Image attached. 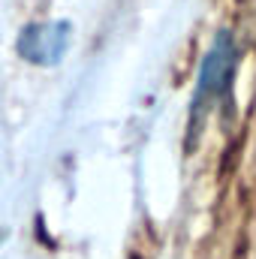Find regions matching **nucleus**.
Returning <instances> with one entry per match:
<instances>
[{
    "instance_id": "nucleus-1",
    "label": "nucleus",
    "mask_w": 256,
    "mask_h": 259,
    "mask_svg": "<svg viewBox=\"0 0 256 259\" xmlns=\"http://www.w3.org/2000/svg\"><path fill=\"white\" fill-rule=\"evenodd\" d=\"M238 64V46L229 30H220L208 52L202 55V64L196 72V88H193V121L202 118L217 100L226 97L232 84V72Z\"/></svg>"
},
{
    "instance_id": "nucleus-2",
    "label": "nucleus",
    "mask_w": 256,
    "mask_h": 259,
    "mask_svg": "<svg viewBox=\"0 0 256 259\" xmlns=\"http://www.w3.org/2000/svg\"><path fill=\"white\" fill-rule=\"evenodd\" d=\"M69 46H72L69 21H33L15 39L18 58L30 66H58L66 58Z\"/></svg>"
}]
</instances>
